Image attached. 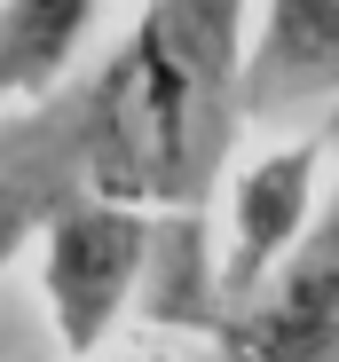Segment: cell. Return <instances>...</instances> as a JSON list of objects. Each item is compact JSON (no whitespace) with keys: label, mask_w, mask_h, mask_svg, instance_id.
<instances>
[{"label":"cell","mask_w":339,"mask_h":362,"mask_svg":"<svg viewBox=\"0 0 339 362\" xmlns=\"http://www.w3.org/2000/svg\"><path fill=\"white\" fill-rule=\"evenodd\" d=\"M245 8L221 0H166L127 24L95 64L103 134H110V197L158 221H197L221 189L237 142V64H245Z\"/></svg>","instance_id":"6da1fadb"},{"label":"cell","mask_w":339,"mask_h":362,"mask_svg":"<svg viewBox=\"0 0 339 362\" xmlns=\"http://www.w3.org/2000/svg\"><path fill=\"white\" fill-rule=\"evenodd\" d=\"M158 245H166V221L127 197H71L64 213H47L32 252H40V299H47L55 346L71 362H95V346L119 331V315L142 299L158 268Z\"/></svg>","instance_id":"7a4b0ae2"},{"label":"cell","mask_w":339,"mask_h":362,"mask_svg":"<svg viewBox=\"0 0 339 362\" xmlns=\"http://www.w3.org/2000/svg\"><path fill=\"white\" fill-rule=\"evenodd\" d=\"M71 197H110V134H103V87L79 71L55 103L0 118V268L32 252L47 213Z\"/></svg>","instance_id":"3957f363"},{"label":"cell","mask_w":339,"mask_h":362,"mask_svg":"<svg viewBox=\"0 0 339 362\" xmlns=\"http://www.w3.org/2000/svg\"><path fill=\"white\" fill-rule=\"evenodd\" d=\"M323 150L331 127H308L292 142H268L260 158H245L229 173V197H221V260H213V308H253L276 284L308 228L323 213Z\"/></svg>","instance_id":"277c9868"},{"label":"cell","mask_w":339,"mask_h":362,"mask_svg":"<svg viewBox=\"0 0 339 362\" xmlns=\"http://www.w3.org/2000/svg\"><path fill=\"white\" fill-rule=\"evenodd\" d=\"M300 110H339V8L331 0H285L245 24V64H237V118L268 127V118Z\"/></svg>","instance_id":"5b68a950"},{"label":"cell","mask_w":339,"mask_h":362,"mask_svg":"<svg viewBox=\"0 0 339 362\" xmlns=\"http://www.w3.org/2000/svg\"><path fill=\"white\" fill-rule=\"evenodd\" d=\"M103 32L87 0L71 8H0V118H24L79 79V47Z\"/></svg>","instance_id":"8992f818"},{"label":"cell","mask_w":339,"mask_h":362,"mask_svg":"<svg viewBox=\"0 0 339 362\" xmlns=\"http://www.w3.org/2000/svg\"><path fill=\"white\" fill-rule=\"evenodd\" d=\"M95 362H158V354H95Z\"/></svg>","instance_id":"52a82bcc"}]
</instances>
